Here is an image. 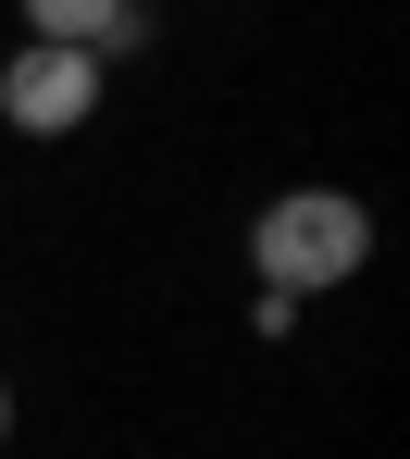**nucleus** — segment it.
<instances>
[{
    "instance_id": "obj_1",
    "label": "nucleus",
    "mask_w": 410,
    "mask_h": 459,
    "mask_svg": "<svg viewBox=\"0 0 410 459\" xmlns=\"http://www.w3.org/2000/svg\"><path fill=\"white\" fill-rule=\"evenodd\" d=\"M361 261H373V212L348 186H286V199L249 212V273L274 299H336Z\"/></svg>"
},
{
    "instance_id": "obj_2",
    "label": "nucleus",
    "mask_w": 410,
    "mask_h": 459,
    "mask_svg": "<svg viewBox=\"0 0 410 459\" xmlns=\"http://www.w3.org/2000/svg\"><path fill=\"white\" fill-rule=\"evenodd\" d=\"M100 75H112V63H87V50H50V38H25V50L0 63V125H25V137H75L87 112H100Z\"/></svg>"
},
{
    "instance_id": "obj_3",
    "label": "nucleus",
    "mask_w": 410,
    "mask_h": 459,
    "mask_svg": "<svg viewBox=\"0 0 410 459\" xmlns=\"http://www.w3.org/2000/svg\"><path fill=\"white\" fill-rule=\"evenodd\" d=\"M25 38L87 50V63H125V50L150 38V13H137V0H25Z\"/></svg>"
},
{
    "instance_id": "obj_4",
    "label": "nucleus",
    "mask_w": 410,
    "mask_h": 459,
    "mask_svg": "<svg viewBox=\"0 0 410 459\" xmlns=\"http://www.w3.org/2000/svg\"><path fill=\"white\" fill-rule=\"evenodd\" d=\"M0 447H13V385H0Z\"/></svg>"
}]
</instances>
